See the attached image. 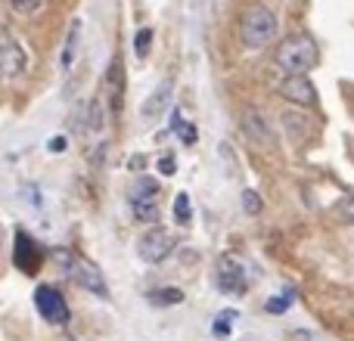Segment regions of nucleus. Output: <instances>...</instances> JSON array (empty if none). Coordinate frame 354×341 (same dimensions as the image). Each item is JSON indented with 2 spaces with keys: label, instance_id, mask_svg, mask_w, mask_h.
<instances>
[{
  "label": "nucleus",
  "instance_id": "obj_1",
  "mask_svg": "<svg viewBox=\"0 0 354 341\" xmlns=\"http://www.w3.org/2000/svg\"><path fill=\"white\" fill-rule=\"evenodd\" d=\"M277 12L264 3H252L239 19V41L245 50H261L277 37Z\"/></svg>",
  "mask_w": 354,
  "mask_h": 341
},
{
  "label": "nucleus",
  "instance_id": "obj_2",
  "mask_svg": "<svg viewBox=\"0 0 354 341\" xmlns=\"http://www.w3.org/2000/svg\"><path fill=\"white\" fill-rule=\"evenodd\" d=\"M317 59H320L317 43H314L308 35H301V31L283 37L280 47H277V66H280L283 72H289V75L311 72V68L317 66Z\"/></svg>",
  "mask_w": 354,
  "mask_h": 341
},
{
  "label": "nucleus",
  "instance_id": "obj_3",
  "mask_svg": "<svg viewBox=\"0 0 354 341\" xmlns=\"http://www.w3.org/2000/svg\"><path fill=\"white\" fill-rule=\"evenodd\" d=\"M59 261L68 264V270H72V276L78 280V286H84L87 292H93L97 298H109V286H106V280H103V270L93 261H87L84 255H59Z\"/></svg>",
  "mask_w": 354,
  "mask_h": 341
},
{
  "label": "nucleus",
  "instance_id": "obj_4",
  "mask_svg": "<svg viewBox=\"0 0 354 341\" xmlns=\"http://www.w3.org/2000/svg\"><path fill=\"white\" fill-rule=\"evenodd\" d=\"M35 307L50 326H66L68 320H72V311H68L66 298H62L59 289H53V286L35 289Z\"/></svg>",
  "mask_w": 354,
  "mask_h": 341
},
{
  "label": "nucleus",
  "instance_id": "obj_5",
  "mask_svg": "<svg viewBox=\"0 0 354 341\" xmlns=\"http://www.w3.org/2000/svg\"><path fill=\"white\" fill-rule=\"evenodd\" d=\"M171 249H174L171 233H168L165 226H156V224L149 226V230L140 236V242H137V255H140L147 264L165 261V257L171 255Z\"/></svg>",
  "mask_w": 354,
  "mask_h": 341
},
{
  "label": "nucleus",
  "instance_id": "obj_6",
  "mask_svg": "<svg viewBox=\"0 0 354 341\" xmlns=\"http://www.w3.org/2000/svg\"><path fill=\"white\" fill-rule=\"evenodd\" d=\"M25 72V50L6 28H0V81H12Z\"/></svg>",
  "mask_w": 354,
  "mask_h": 341
},
{
  "label": "nucleus",
  "instance_id": "obj_7",
  "mask_svg": "<svg viewBox=\"0 0 354 341\" xmlns=\"http://www.w3.org/2000/svg\"><path fill=\"white\" fill-rule=\"evenodd\" d=\"M12 264H16L22 273H28V276H35L37 270H41V264H44V249L28 236V233H22V230L16 233V245H12Z\"/></svg>",
  "mask_w": 354,
  "mask_h": 341
},
{
  "label": "nucleus",
  "instance_id": "obj_8",
  "mask_svg": "<svg viewBox=\"0 0 354 341\" xmlns=\"http://www.w3.org/2000/svg\"><path fill=\"white\" fill-rule=\"evenodd\" d=\"M221 292L227 295H243L245 292V270L236 257H221L218 261V273H214Z\"/></svg>",
  "mask_w": 354,
  "mask_h": 341
},
{
  "label": "nucleus",
  "instance_id": "obj_9",
  "mask_svg": "<svg viewBox=\"0 0 354 341\" xmlns=\"http://www.w3.org/2000/svg\"><path fill=\"white\" fill-rule=\"evenodd\" d=\"M280 97L289 99V103H299V106L317 103V90H314L308 75H286V78L280 81Z\"/></svg>",
  "mask_w": 354,
  "mask_h": 341
},
{
  "label": "nucleus",
  "instance_id": "obj_10",
  "mask_svg": "<svg viewBox=\"0 0 354 341\" xmlns=\"http://www.w3.org/2000/svg\"><path fill=\"white\" fill-rule=\"evenodd\" d=\"M131 211L140 224H153L159 220V205H156V183L143 180L137 193H131Z\"/></svg>",
  "mask_w": 354,
  "mask_h": 341
},
{
  "label": "nucleus",
  "instance_id": "obj_11",
  "mask_svg": "<svg viewBox=\"0 0 354 341\" xmlns=\"http://www.w3.org/2000/svg\"><path fill=\"white\" fill-rule=\"evenodd\" d=\"M243 134L249 137L252 143H258L261 149H270V146H274V134H270V124L264 121L258 112H245V115H243Z\"/></svg>",
  "mask_w": 354,
  "mask_h": 341
},
{
  "label": "nucleus",
  "instance_id": "obj_12",
  "mask_svg": "<svg viewBox=\"0 0 354 341\" xmlns=\"http://www.w3.org/2000/svg\"><path fill=\"white\" fill-rule=\"evenodd\" d=\"M103 93L109 97V103H112V115H118V112H122V93H124V78H122V66H118V62H112L109 66Z\"/></svg>",
  "mask_w": 354,
  "mask_h": 341
},
{
  "label": "nucleus",
  "instance_id": "obj_13",
  "mask_svg": "<svg viewBox=\"0 0 354 341\" xmlns=\"http://www.w3.org/2000/svg\"><path fill=\"white\" fill-rule=\"evenodd\" d=\"M168 103H171V84H168V81H162V84L156 87L153 93H149L147 103L140 106V115L147 118V121H149V118H159L162 109H165Z\"/></svg>",
  "mask_w": 354,
  "mask_h": 341
},
{
  "label": "nucleus",
  "instance_id": "obj_14",
  "mask_svg": "<svg viewBox=\"0 0 354 341\" xmlns=\"http://www.w3.org/2000/svg\"><path fill=\"white\" fill-rule=\"evenodd\" d=\"M78 41H81V19H72V25H68V35H66V43H62V68H72L75 62V53H78Z\"/></svg>",
  "mask_w": 354,
  "mask_h": 341
},
{
  "label": "nucleus",
  "instance_id": "obj_15",
  "mask_svg": "<svg viewBox=\"0 0 354 341\" xmlns=\"http://www.w3.org/2000/svg\"><path fill=\"white\" fill-rule=\"evenodd\" d=\"M180 301H183L180 289H156V292H149V304L153 307H171L180 304Z\"/></svg>",
  "mask_w": 354,
  "mask_h": 341
},
{
  "label": "nucleus",
  "instance_id": "obj_16",
  "mask_svg": "<svg viewBox=\"0 0 354 341\" xmlns=\"http://www.w3.org/2000/svg\"><path fill=\"white\" fill-rule=\"evenodd\" d=\"M171 130H174V134H180V137H183V143H193V140H196V130H193V124H187V121H183L180 109H171Z\"/></svg>",
  "mask_w": 354,
  "mask_h": 341
},
{
  "label": "nucleus",
  "instance_id": "obj_17",
  "mask_svg": "<svg viewBox=\"0 0 354 341\" xmlns=\"http://www.w3.org/2000/svg\"><path fill=\"white\" fill-rule=\"evenodd\" d=\"M174 217H177V224H183V226L193 220V208H189V195L187 193H177V199H174Z\"/></svg>",
  "mask_w": 354,
  "mask_h": 341
},
{
  "label": "nucleus",
  "instance_id": "obj_18",
  "mask_svg": "<svg viewBox=\"0 0 354 341\" xmlns=\"http://www.w3.org/2000/svg\"><path fill=\"white\" fill-rule=\"evenodd\" d=\"M239 313L236 311H221L218 317H214V335H230V329H233V320H236Z\"/></svg>",
  "mask_w": 354,
  "mask_h": 341
},
{
  "label": "nucleus",
  "instance_id": "obj_19",
  "mask_svg": "<svg viewBox=\"0 0 354 341\" xmlns=\"http://www.w3.org/2000/svg\"><path fill=\"white\" fill-rule=\"evenodd\" d=\"M44 3L47 0H10L12 12H19V16H35V12L44 10Z\"/></svg>",
  "mask_w": 354,
  "mask_h": 341
},
{
  "label": "nucleus",
  "instance_id": "obj_20",
  "mask_svg": "<svg viewBox=\"0 0 354 341\" xmlns=\"http://www.w3.org/2000/svg\"><path fill=\"white\" fill-rule=\"evenodd\" d=\"M149 47H153V28H140L134 37V53L143 59V56L149 53Z\"/></svg>",
  "mask_w": 354,
  "mask_h": 341
},
{
  "label": "nucleus",
  "instance_id": "obj_21",
  "mask_svg": "<svg viewBox=\"0 0 354 341\" xmlns=\"http://www.w3.org/2000/svg\"><path fill=\"white\" fill-rule=\"evenodd\" d=\"M243 211L245 214H258V211H261V199H258V193L245 189V193H243Z\"/></svg>",
  "mask_w": 354,
  "mask_h": 341
},
{
  "label": "nucleus",
  "instance_id": "obj_22",
  "mask_svg": "<svg viewBox=\"0 0 354 341\" xmlns=\"http://www.w3.org/2000/svg\"><path fill=\"white\" fill-rule=\"evenodd\" d=\"M336 214L345 220V224H351V226H354V199H339Z\"/></svg>",
  "mask_w": 354,
  "mask_h": 341
},
{
  "label": "nucleus",
  "instance_id": "obj_23",
  "mask_svg": "<svg viewBox=\"0 0 354 341\" xmlns=\"http://www.w3.org/2000/svg\"><path fill=\"white\" fill-rule=\"evenodd\" d=\"M289 304H292V295H283V298H270L268 304H264V311L268 313H283V311H289Z\"/></svg>",
  "mask_w": 354,
  "mask_h": 341
},
{
  "label": "nucleus",
  "instance_id": "obj_24",
  "mask_svg": "<svg viewBox=\"0 0 354 341\" xmlns=\"http://www.w3.org/2000/svg\"><path fill=\"white\" fill-rule=\"evenodd\" d=\"M289 341H324L317 335V332H308V329H295V332H289Z\"/></svg>",
  "mask_w": 354,
  "mask_h": 341
},
{
  "label": "nucleus",
  "instance_id": "obj_25",
  "mask_svg": "<svg viewBox=\"0 0 354 341\" xmlns=\"http://www.w3.org/2000/svg\"><path fill=\"white\" fill-rule=\"evenodd\" d=\"M159 170H162L165 177L174 174V159H171V155H162V159H159Z\"/></svg>",
  "mask_w": 354,
  "mask_h": 341
},
{
  "label": "nucleus",
  "instance_id": "obj_26",
  "mask_svg": "<svg viewBox=\"0 0 354 341\" xmlns=\"http://www.w3.org/2000/svg\"><path fill=\"white\" fill-rule=\"evenodd\" d=\"M47 149H50V153H66V137H56V140H50Z\"/></svg>",
  "mask_w": 354,
  "mask_h": 341
},
{
  "label": "nucleus",
  "instance_id": "obj_27",
  "mask_svg": "<svg viewBox=\"0 0 354 341\" xmlns=\"http://www.w3.org/2000/svg\"><path fill=\"white\" fill-rule=\"evenodd\" d=\"M0 245H3V230H0Z\"/></svg>",
  "mask_w": 354,
  "mask_h": 341
}]
</instances>
